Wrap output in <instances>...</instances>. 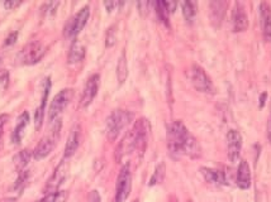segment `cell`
I'll use <instances>...</instances> for the list:
<instances>
[{
  "mask_svg": "<svg viewBox=\"0 0 271 202\" xmlns=\"http://www.w3.org/2000/svg\"><path fill=\"white\" fill-rule=\"evenodd\" d=\"M200 173L204 177L208 183L212 184H226L227 179L224 176L223 172L218 171V169H214V168H208V167H202L200 168Z\"/></svg>",
  "mask_w": 271,
  "mask_h": 202,
  "instance_id": "18",
  "label": "cell"
},
{
  "mask_svg": "<svg viewBox=\"0 0 271 202\" xmlns=\"http://www.w3.org/2000/svg\"><path fill=\"white\" fill-rule=\"evenodd\" d=\"M28 123H29V115L27 111H24V113L18 118V123H17L16 129H14V131H13V135H12V140H13V143L19 144V143L22 142V138H23V134H24V129L27 128Z\"/></svg>",
  "mask_w": 271,
  "mask_h": 202,
  "instance_id": "20",
  "label": "cell"
},
{
  "mask_svg": "<svg viewBox=\"0 0 271 202\" xmlns=\"http://www.w3.org/2000/svg\"><path fill=\"white\" fill-rule=\"evenodd\" d=\"M260 19L263 40L271 42V6L266 2L260 4Z\"/></svg>",
  "mask_w": 271,
  "mask_h": 202,
  "instance_id": "14",
  "label": "cell"
},
{
  "mask_svg": "<svg viewBox=\"0 0 271 202\" xmlns=\"http://www.w3.org/2000/svg\"><path fill=\"white\" fill-rule=\"evenodd\" d=\"M72 95H74V90L63 89L53 97L50 106V111H48V118H50L51 121H55L60 116V114H62L66 106L69 105V103L71 101Z\"/></svg>",
  "mask_w": 271,
  "mask_h": 202,
  "instance_id": "8",
  "label": "cell"
},
{
  "mask_svg": "<svg viewBox=\"0 0 271 202\" xmlns=\"http://www.w3.org/2000/svg\"><path fill=\"white\" fill-rule=\"evenodd\" d=\"M132 189V174L129 164H124L117 178L116 202H124L128 198Z\"/></svg>",
  "mask_w": 271,
  "mask_h": 202,
  "instance_id": "6",
  "label": "cell"
},
{
  "mask_svg": "<svg viewBox=\"0 0 271 202\" xmlns=\"http://www.w3.org/2000/svg\"><path fill=\"white\" fill-rule=\"evenodd\" d=\"M45 55V48L40 42H29L23 47V50L19 53V60L23 65H36L42 60Z\"/></svg>",
  "mask_w": 271,
  "mask_h": 202,
  "instance_id": "10",
  "label": "cell"
},
{
  "mask_svg": "<svg viewBox=\"0 0 271 202\" xmlns=\"http://www.w3.org/2000/svg\"><path fill=\"white\" fill-rule=\"evenodd\" d=\"M67 198V191H57L55 193L46 194L42 199L37 202H65Z\"/></svg>",
  "mask_w": 271,
  "mask_h": 202,
  "instance_id": "27",
  "label": "cell"
},
{
  "mask_svg": "<svg viewBox=\"0 0 271 202\" xmlns=\"http://www.w3.org/2000/svg\"><path fill=\"white\" fill-rule=\"evenodd\" d=\"M128 77V65H127V57L126 52H122L119 56L118 63H117V79H118L119 84H124Z\"/></svg>",
  "mask_w": 271,
  "mask_h": 202,
  "instance_id": "22",
  "label": "cell"
},
{
  "mask_svg": "<svg viewBox=\"0 0 271 202\" xmlns=\"http://www.w3.org/2000/svg\"><path fill=\"white\" fill-rule=\"evenodd\" d=\"M90 202H100V196L98 191H93L90 194Z\"/></svg>",
  "mask_w": 271,
  "mask_h": 202,
  "instance_id": "37",
  "label": "cell"
},
{
  "mask_svg": "<svg viewBox=\"0 0 271 202\" xmlns=\"http://www.w3.org/2000/svg\"><path fill=\"white\" fill-rule=\"evenodd\" d=\"M182 11L188 23H193L195 16H197V3L195 2H183Z\"/></svg>",
  "mask_w": 271,
  "mask_h": 202,
  "instance_id": "24",
  "label": "cell"
},
{
  "mask_svg": "<svg viewBox=\"0 0 271 202\" xmlns=\"http://www.w3.org/2000/svg\"><path fill=\"white\" fill-rule=\"evenodd\" d=\"M80 137H81V128H80V125H75L72 128L71 133L69 134L67 142H66L65 159L75 154V152H76L80 145Z\"/></svg>",
  "mask_w": 271,
  "mask_h": 202,
  "instance_id": "15",
  "label": "cell"
},
{
  "mask_svg": "<svg viewBox=\"0 0 271 202\" xmlns=\"http://www.w3.org/2000/svg\"><path fill=\"white\" fill-rule=\"evenodd\" d=\"M237 186L240 187L241 189H247L251 186V169L248 163L245 159H242L238 165L237 169Z\"/></svg>",
  "mask_w": 271,
  "mask_h": 202,
  "instance_id": "16",
  "label": "cell"
},
{
  "mask_svg": "<svg viewBox=\"0 0 271 202\" xmlns=\"http://www.w3.org/2000/svg\"><path fill=\"white\" fill-rule=\"evenodd\" d=\"M9 120V115L8 114H2L0 115V145H2V137H3V130L6 124L8 123Z\"/></svg>",
  "mask_w": 271,
  "mask_h": 202,
  "instance_id": "32",
  "label": "cell"
},
{
  "mask_svg": "<svg viewBox=\"0 0 271 202\" xmlns=\"http://www.w3.org/2000/svg\"><path fill=\"white\" fill-rule=\"evenodd\" d=\"M188 76L197 91L203 92V94H214L216 89H214L213 81L199 65H193L188 72Z\"/></svg>",
  "mask_w": 271,
  "mask_h": 202,
  "instance_id": "5",
  "label": "cell"
},
{
  "mask_svg": "<svg viewBox=\"0 0 271 202\" xmlns=\"http://www.w3.org/2000/svg\"><path fill=\"white\" fill-rule=\"evenodd\" d=\"M267 138L271 143V118H270V120H268V124H267Z\"/></svg>",
  "mask_w": 271,
  "mask_h": 202,
  "instance_id": "38",
  "label": "cell"
},
{
  "mask_svg": "<svg viewBox=\"0 0 271 202\" xmlns=\"http://www.w3.org/2000/svg\"><path fill=\"white\" fill-rule=\"evenodd\" d=\"M99 82L100 76L98 74L92 75V76L87 79L84 87V91H82L81 99H80V106H81V108H87V106L93 103V100L95 99V96H97L98 94V90H99Z\"/></svg>",
  "mask_w": 271,
  "mask_h": 202,
  "instance_id": "12",
  "label": "cell"
},
{
  "mask_svg": "<svg viewBox=\"0 0 271 202\" xmlns=\"http://www.w3.org/2000/svg\"><path fill=\"white\" fill-rule=\"evenodd\" d=\"M21 4H22V2H19V0H8V2L4 3V7H6L8 11H13V9L18 8Z\"/></svg>",
  "mask_w": 271,
  "mask_h": 202,
  "instance_id": "33",
  "label": "cell"
},
{
  "mask_svg": "<svg viewBox=\"0 0 271 202\" xmlns=\"http://www.w3.org/2000/svg\"><path fill=\"white\" fill-rule=\"evenodd\" d=\"M165 6H166V8H167L168 13L171 14V13H174V12H175V9H176L177 4L174 3V2H165Z\"/></svg>",
  "mask_w": 271,
  "mask_h": 202,
  "instance_id": "36",
  "label": "cell"
},
{
  "mask_svg": "<svg viewBox=\"0 0 271 202\" xmlns=\"http://www.w3.org/2000/svg\"><path fill=\"white\" fill-rule=\"evenodd\" d=\"M90 17V7L85 6L84 8L80 9L74 17L69 21L67 26L65 28V35L67 37H75L80 33V32L84 29V27L86 26L87 21H89Z\"/></svg>",
  "mask_w": 271,
  "mask_h": 202,
  "instance_id": "9",
  "label": "cell"
},
{
  "mask_svg": "<svg viewBox=\"0 0 271 202\" xmlns=\"http://www.w3.org/2000/svg\"><path fill=\"white\" fill-rule=\"evenodd\" d=\"M133 202H137V201H133Z\"/></svg>",
  "mask_w": 271,
  "mask_h": 202,
  "instance_id": "40",
  "label": "cell"
},
{
  "mask_svg": "<svg viewBox=\"0 0 271 202\" xmlns=\"http://www.w3.org/2000/svg\"><path fill=\"white\" fill-rule=\"evenodd\" d=\"M32 155H33V152L31 153L28 149H24L21 150V152L14 157V164H16V168L19 172L24 171V168H26L27 164L29 163Z\"/></svg>",
  "mask_w": 271,
  "mask_h": 202,
  "instance_id": "23",
  "label": "cell"
},
{
  "mask_svg": "<svg viewBox=\"0 0 271 202\" xmlns=\"http://www.w3.org/2000/svg\"><path fill=\"white\" fill-rule=\"evenodd\" d=\"M19 173L21 174H19L16 184H14V188H16L17 191H22L24 187V184H26L27 181H28V173H27V171H22V172H19Z\"/></svg>",
  "mask_w": 271,
  "mask_h": 202,
  "instance_id": "29",
  "label": "cell"
},
{
  "mask_svg": "<svg viewBox=\"0 0 271 202\" xmlns=\"http://www.w3.org/2000/svg\"><path fill=\"white\" fill-rule=\"evenodd\" d=\"M153 6H155L156 13H157L161 22H163L166 26H168V16H170V13H168L167 8H166L165 2H156V3H153Z\"/></svg>",
  "mask_w": 271,
  "mask_h": 202,
  "instance_id": "26",
  "label": "cell"
},
{
  "mask_svg": "<svg viewBox=\"0 0 271 202\" xmlns=\"http://www.w3.org/2000/svg\"><path fill=\"white\" fill-rule=\"evenodd\" d=\"M67 173H69V162L66 159H63L62 162L56 167L52 176L48 178L47 183H46L45 188H43L45 194H51L57 192L58 188L61 187V184L65 182L66 177H67Z\"/></svg>",
  "mask_w": 271,
  "mask_h": 202,
  "instance_id": "7",
  "label": "cell"
},
{
  "mask_svg": "<svg viewBox=\"0 0 271 202\" xmlns=\"http://www.w3.org/2000/svg\"><path fill=\"white\" fill-rule=\"evenodd\" d=\"M165 172H166V165L165 163L161 162L160 164H157V167L155 168V172H153L148 184H150V186H155V184L161 183V182L163 181V178H165Z\"/></svg>",
  "mask_w": 271,
  "mask_h": 202,
  "instance_id": "25",
  "label": "cell"
},
{
  "mask_svg": "<svg viewBox=\"0 0 271 202\" xmlns=\"http://www.w3.org/2000/svg\"><path fill=\"white\" fill-rule=\"evenodd\" d=\"M61 128H62V121L60 119H56L53 121V126L51 129L50 134L46 135L45 138H42L37 144V147L35 148V150H33V157L36 159H43L47 155H50L51 152L55 149L56 144L58 142V138H60Z\"/></svg>",
  "mask_w": 271,
  "mask_h": 202,
  "instance_id": "4",
  "label": "cell"
},
{
  "mask_svg": "<svg viewBox=\"0 0 271 202\" xmlns=\"http://www.w3.org/2000/svg\"><path fill=\"white\" fill-rule=\"evenodd\" d=\"M121 6H123V3H121V2H116V0H113V2H104V7H106L107 11H108L109 13L116 11V9L119 8Z\"/></svg>",
  "mask_w": 271,
  "mask_h": 202,
  "instance_id": "31",
  "label": "cell"
},
{
  "mask_svg": "<svg viewBox=\"0 0 271 202\" xmlns=\"http://www.w3.org/2000/svg\"><path fill=\"white\" fill-rule=\"evenodd\" d=\"M85 57V47L79 42V41L75 40L72 42L71 47H70L69 57H67V62L75 65V63H79L84 60Z\"/></svg>",
  "mask_w": 271,
  "mask_h": 202,
  "instance_id": "21",
  "label": "cell"
},
{
  "mask_svg": "<svg viewBox=\"0 0 271 202\" xmlns=\"http://www.w3.org/2000/svg\"><path fill=\"white\" fill-rule=\"evenodd\" d=\"M167 148L170 154L174 157L188 155L195 159L202 155V148L197 138L180 120L172 121L167 126Z\"/></svg>",
  "mask_w": 271,
  "mask_h": 202,
  "instance_id": "1",
  "label": "cell"
},
{
  "mask_svg": "<svg viewBox=\"0 0 271 202\" xmlns=\"http://www.w3.org/2000/svg\"><path fill=\"white\" fill-rule=\"evenodd\" d=\"M17 38H18V32H13L11 35L8 36V38L6 40V46H11L13 43H16Z\"/></svg>",
  "mask_w": 271,
  "mask_h": 202,
  "instance_id": "35",
  "label": "cell"
},
{
  "mask_svg": "<svg viewBox=\"0 0 271 202\" xmlns=\"http://www.w3.org/2000/svg\"><path fill=\"white\" fill-rule=\"evenodd\" d=\"M227 3L226 2H221V0H217V2H211L209 3V13H211V19L212 23L216 27L221 26L222 19H223L224 13H226Z\"/></svg>",
  "mask_w": 271,
  "mask_h": 202,
  "instance_id": "19",
  "label": "cell"
},
{
  "mask_svg": "<svg viewBox=\"0 0 271 202\" xmlns=\"http://www.w3.org/2000/svg\"><path fill=\"white\" fill-rule=\"evenodd\" d=\"M133 119V114L127 110H114L107 119V138L111 142H114L119 137L124 128L128 125Z\"/></svg>",
  "mask_w": 271,
  "mask_h": 202,
  "instance_id": "3",
  "label": "cell"
},
{
  "mask_svg": "<svg viewBox=\"0 0 271 202\" xmlns=\"http://www.w3.org/2000/svg\"><path fill=\"white\" fill-rule=\"evenodd\" d=\"M148 134H150V123L147 119L142 118L136 121L133 128L124 135V138L117 147V162H121L126 155L131 154L132 152H136L140 157H142L146 147H147Z\"/></svg>",
  "mask_w": 271,
  "mask_h": 202,
  "instance_id": "2",
  "label": "cell"
},
{
  "mask_svg": "<svg viewBox=\"0 0 271 202\" xmlns=\"http://www.w3.org/2000/svg\"><path fill=\"white\" fill-rule=\"evenodd\" d=\"M232 27L234 32H245L248 27V17L242 3L236 2L232 9Z\"/></svg>",
  "mask_w": 271,
  "mask_h": 202,
  "instance_id": "13",
  "label": "cell"
},
{
  "mask_svg": "<svg viewBox=\"0 0 271 202\" xmlns=\"http://www.w3.org/2000/svg\"><path fill=\"white\" fill-rule=\"evenodd\" d=\"M137 6H138V9H140V13L142 14V16H146V14L148 13V8H150L151 3L150 2H140Z\"/></svg>",
  "mask_w": 271,
  "mask_h": 202,
  "instance_id": "34",
  "label": "cell"
},
{
  "mask_svg": "<svg viewBox=\"0 0 271 202\" xmlns=\"http://www.w3.org/2000/svg\"><path fill=\"white\" fill-rule=\"evenodd\" d=\"M117 41V31H116V26H112L111 28L107 32V37H106V46L107 47H113L116 45Z\"/></svg>",
  "mask_w": 271,
  "mask_h": 202,
  "instance_id": "28",
  "label": "cell"
},
{
  "mask_svg": "<svg viewBox=\"0 0 271 202\" xmlns=\"http://www.w3.org/2000/svg\"><path fill=\"white\" fill-rule=\"evenodd\" d=\"M265 99H266V94L263 92V94L261 95V99H260V108H263V105H265Z\"/></svg>",
  "mask_w": 271,
  "mask_h": 202,
  "instance_id": "39",
  "label": "cell"
},
{
  "mask_svg": "<svg viewBox=\"0 0 271 202\" xmlns=\"http://www.w3.org/2000/svg\"><path fill=\"white\" fill-rule=\"evenodd\" d=\"M242 135L240 131L231 129L227 133V154H228L229 162L236 163L240 159L241 150H242Z\"/></svg>",
  "mask_w": 271,
  "mask_h": 202,
  "instance_id": "11",
  "label": "cell"
},
{
  "mask_svg": "<svg viewBox=\"0 0 271 202\" xmlns=\"http://www.w3.org/2000/svg\"><path fill=\"white\" fill-rule=\"evenodd\" d=\"M51 86V80L47 79L46 80V85H45V90H43V96L42 100H41L40 106L37 108L35 114V125H36V130H40L41 126H42V121H43V114H45V108L46 104H47V97H48V92H50Z\"/></svg>",
  "mask_w": 271,
  "mask_h": 202,
  "instance_id": "17",
  "label": "cell"
},
{
  "mask_svg": "<svg viewBox=\"0 0 271 202\" xmlns=\"http://www.w3.org/2000/svg\"><path fill=\"white\" fill-rule=\"evenodd\" d=\"M58 6H60L58 2H50V3L45 4L42 8L43 13H45L46 16H53V14L56 13V9H57Z\"/></svg>",
  "mask_w": 271,
  "mask_h": 202,
  "instance_id": "30",
  "label": "cell"
}]
</instances>
